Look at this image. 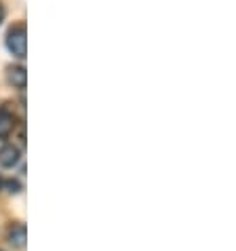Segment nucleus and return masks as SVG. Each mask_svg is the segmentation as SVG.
Returning a JSON list of instances; mask_svg holds the SVG:
<instances>
[{
    "label": "nucleus",
    "mask_w": 236,
    "mask_h": 251,
    "mask_svg": "<svg viewBox=\"0 0 236 251\" xmlns=\"http://www.w3.org/2000/svg\"><path fill=\"white\" fill-rule=\"evenodd\" d=\"M9 82L17 89H24L25 82H27V74H25V68L22 66H11L9 68Z\"/></svg>",
    "instance_id": "obj_4"
},
{
    "label": "nucleus",
    "mask_w": 236,
    "mask_h": 251,
    "mask_svg": "<svg viewBox=\"0 0 236 251\" xmlns=\"http://www.w3.org/2000/svg\"><path fill=\"white\" fill-rule=\"evenodd\" d=\"M19 156H22V152H19L17 146L13 144H4L2 148H0V165L2 167H15L19 163Z\"/></svg>",
    "instance_id": "obj_2"
},
{
    "label": "nucleus",
    "mask_w": 236,
    "mask_h": 251,
    "mask_svg": "<svg viewBox=\"0 0 236 251\" xmlns=\"http://www.w3.org/2000/svg\"><path fill=\"white\" fill-rule=\"evenodd\" d=\"M6 47L15 57H25V24H17L11 27L6 34Z\"/></svg>",
    "instance_id": "obj_1"
},
{
    "label": "nucleus",
    "mask_w": 236,
    "mask_h": 251,
    "mask_svg": "<svg viewBox=\"0 0 236 251\" xmlns=\"http://www.w3.org/2000/svg\"><path fill=\"white\" fill-rule=\"evenodd\" d=\"M2 184H4V179H2V177H0V188H2Z\"/></svg>",
    "instance_id": "obj_8"
},
{
    "label": "nucleus",
    "mask_w": 236,
    "mask_h": 251,
    "mask_svg": "<svg viewBox=\"0 0 236 251\" xmlns=\"http://www.w3.org/2000/svg\"><path fill=\"white\" fill-rule=\"evenodd\" d=\"M6 186H9L11 192H19V190H22V186H19V182H15V179H9V182H6Z\"/></svg>",
    "instance_id": "obj_6"
},
{
    "label": "nucleus",
    "mask_w": 236,
    "mask_h": 251,
    "mask_svg": "<svg viewBox=\"0 0 236 251\" xmlns=\"http://www.w3.org/2000/svg\"><path fill=\"white\" fill-rule=\"evenodd\" d=\"M2 19H4V6L0 4V24H2Z\"/></svg>",
    "instance_id": "obj_7"
},
{
    "label": "nucleus",
    "mask_w": 236,
    "mask_h": 251,
    "mask_svg": "<svg viewBox=\"0 0 236 251\" xmlns=\"http://www.w3.org/2000/svg\"><path fill=\"white\" fill-rule=\"evenodd\" d=\"M0 251H2V249H0Z\"/></svg>",
    "instance_id": "obj_9"
},
{
    "label": "nucleus",
    "mask_w": 236,
    "mask_h": 251,
    "mask_svg": "<svg viewBox=\"0 0 236 251\" xmlns=\"http://www.w3.org/2000/svg\"><path fill=\"white\" fill-rule=\"evenodd\" d=\"M25 241H27V230L24 224H15L9 230V243L17 249H24L25 247Z\"/></svg>",
    "instance_id": "obj_3"
},
{
    "label": "nucleus",
    "mask_w": 236,
    "mask_h": 251,
    "mask_svg": "<svg viewBox=\"0 0 236 251\" xmlns=\"http://www.w3.org/2000/svg\"><path fill=\"white\" fill-rule=\"evenodd\" d=\"M13 129H15V116L6 110H0V139L9 137Z\"/></svg>",
    "instance_id": "obj_5"
}]
</instances>
